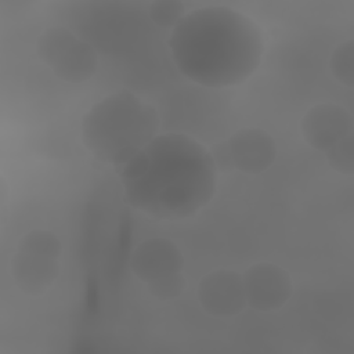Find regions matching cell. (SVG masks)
<instances>
[{
  "label": "cell",
  "instance_id": "6",
  "mask_svg": "<svg viewBox=\"0 0 354 354\" xmlns=\"http://www.w3.org/2000/svg\"><path fill=\"white\" fill-rule=\"evenodd\" d=\"M217 170H238L246 174H260L271 167L277 158L274 138L263 129L243 127L227 141L210 151Z\"/></svg>",
  "mask_w": 354,
  "mask_h": 354
},
{
  "label": "cell",
  "instance_id": "5",
  "mask_svg": "<svg viewBox=\"0 0 354 354\" xmlns=\"http://www.w3.org/2000/svg\"><path fill=\"white\" fill-rule=\"evenodd\" d=\"M36 54L58 79L72 84L91 79L98 66L95 50L62 26L47 28L39 35Z\"/></svg>",
  "mask_w": 354,
  "mask_h": 354
},
{
  "label": "cell",
  "instance_id": "13",
  "mask_svg": "<svg viewBox=\"0 0 354 354\" xmlns=\"http://www.w3.org/2000/svg\"><path fill=\"white\" fill-rule=\"evenodd\" d=\"M328 165L343 176L354 174V134L347 136L325 152Z\"/></svg>",
  "mask_w": 354,
  "mask_h": 354
},
{
  "label": "cell",
  "instance_id": "8",
  "mask_svg": "<svg viewBox=\"0 0 354 354\" xmlns=\"http://www.w3.org/2000/svg\"><path fill=\"white\" fill-rule=\"evenodd\" d=\"M300 131L311 148L325 153L339 141L354 134V120L346 108L322 102L311 106L303 115Z\"/></svg>",
  "mask_w": 354,
  "mask_h": 354
},
{
  "label": "cell",
  "instance_id": "3",
  "mask_svg": "<svg viewBox=\"0 0 354 354\" xmlns=\"http://www.w3.org/2000/svg\"><path fill=\"white\" fill-rule=\"evenodd\" d=\"M160 118L155 106L127 88L95 102L80 120L86 149L119 170L158 136Z\"/></svg>",
  "mask_w": 354,
  "mask_h": 354
},
{
  "label": "cell",
  "instance_id": "12",
  "mask_svg": "<svg viewBox=\"0 0 354 354\" xmlns=\"http://www.w3.org/2000/svg\"><path fill=\"white\" fill-rule=\"evenodd\" d=\"M149 18L160 28H174L187 15L185 4L177 0H158L149 4Z\"/></svg>",
  "mask_w": 354,
  "mask_h": 354
},
{
  "label": "cell",
  "instance_id": "1",
  "mask_svg": "<svg viewBox=\"0 0 354 354\" xmlns=\"http://www.w3.org/2000/svg\"><path fill=\"white\" fill-rule=\"evenodd\" d=\"M116 171L129 206L170 221L205 207L218 173L210 151L183 133L158 134Z\"/></svg>",
  "mask_w": 354,
  "mask_h": 354
},
{
  "label": "cell",
  "instance_id": "14",
  "mask_svg": "<svg viewBox=\"0 0 354 354\" xmlns=\"http://www.w3.org/2000/svg\"><path fill=\"white\" fill-rule=\"evenodd\" d=\"M185 285H187V281H185L184 275L178 274V275H174L170 278H165V279L152 282L147 286H148L149 293L153 297H156L159 300H173L184 292Z\"/></svg>",
  "mask_w": 354,
  "mask_h": 354
},
{
  "label": "cell",
  "instance_id": "2",
  "mask_svg": "<svg viewBox=\"0 0 354 354\" xmlns=\"http://www.w3.org/2000/svg\"><path fill=\"white\" fill-rule=\"evenodd\" d=\"M167 47L187 79L210 88L243 83L256 72L264 53L257 24L227 6L187 12L171 29Z\"/></svg>",
  "mask_w": 354,
  "mask_h": 354
},
{
  "label": "cell",
  "instance_id": "4",
  "mask_svg": "<svg viewBox=\"0 0 354 354\" xmlns=\"http://www.w3.org/2000/svg\"><path fill=\"white\" fill-rule=\"evenodd\" d=\"M62 243L47 230H32L19 238L11 257L10 272L21 292L29 296L46 293L59 275Z\"/></svg>",
  "mask_w": 354,
  "mask_h": 354
},
{
  "label": "cell",
  "instance_id": "7",
  "mask_svg": "<svg viewBox=\"0 0 354 354\" xmlns=\"http://www.w3.org/2000/svg\"><path fill=\"white\" fill-rule=\"evenodd\" d=\"M246 304L261 313L282 308L293 293L290 274L274 263H256L242 275Z\"/></svg>",
  "mask_w": 354,
  "mask_h": 354
},
{
  "label": "cell",
  "instance_id": "11",
  "mask_svg": "<svg viewBox=\"0 0 354 354\" xmlns=\"http://www.w3.org/2000/svg\"><path fill=\"white\" fill-rule=\"evenodd\" d=\"M329 66L339 83L348 88L354 86V41L351 39L340 43L333 50Z\"/></svg>",
  "mask_w": 354,
  "mask_h": 354
},
{
  "label": "cell",
  "instance_id": "10",
  "mask_svg": "<svg viewBox=\"0 0 354 354\" xmlns=\"http://www.w3.org/2000/svg\"><path fill=\"white\" fill-rule=\"evenodd\" d=\"M130 268L141 282H152L183 274L184 256L167 238H149L141 242L130 256Z\"/></svg>",
  "mask_w": 354,
  "mask_h": 354
},
{
  "label": "cell",
  "instance_id": "9",
  "mask_svg": "<svg viewBox=\"0 0 354 354\" xmlns=\"http://www.w3.org/2000/svg\"><path fill=\"white\" fill-rule=\"evenodd\" d=\"M196 296L205 313L217 318L235 317L248 306L242 275L225 268L206 274L199 281Z\"/></svg>",
  "mask_w": 354,
  "mask_h": 354
}]
</instances>
